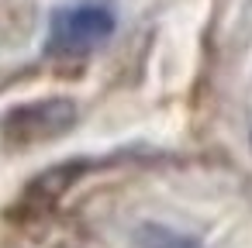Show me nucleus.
Segmentation results:
<instances>
[{"label":"nucleus","instance_id":"3","mask_svg":"<svg viewBox=\"0 0 252 248\" xmlns=\"http://www.w3.org/2000/svg\"><path fill=\"white\" fill-rule=\"evenodd\" d=\"M135 248H204L197 238L190 234H180L173 227H162V224H142L135 231Z\"/></svg>","mask_w":252,"mask_h":248},{"label":"nucleus","instance_id":"1","mask_svg":"<svg viewBox=\"0 0 252 248\" xmlns=\"http://www.w3.org/2000/svg\"><path fill=\"white\" fill-rule=\"evenodd\" d=\"M118 28V14L107 0H73L52 11L45 55L52 59H83L97 52Z\"/></svg>","mask_w":252,"mask_h":248},{"label":"nucleus","instance_id":"2","mask_svg":"<svg viewBox=\"0 0 252 248\" xmlns=\"http://www.w3.org/2000/svg\"><path fill=\"white\" fill-rule=\"evenodd\" d=\"M76 104L69 97H45L32 104H18L0 121V135L11 148H35L45 141H56L76 128Z\"/></svg>","mask_w":252,"mask_h":248}]
</instances>
